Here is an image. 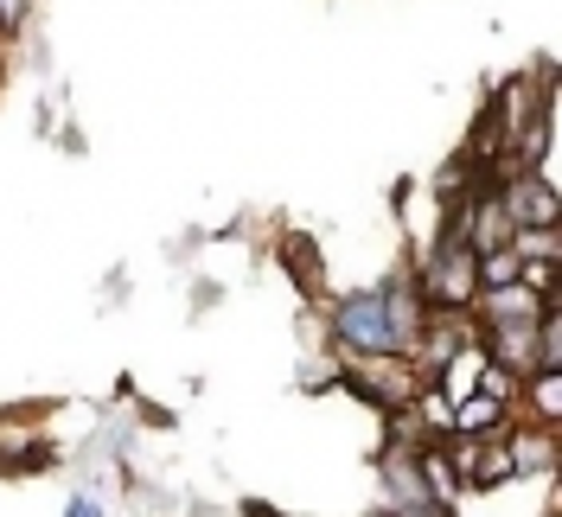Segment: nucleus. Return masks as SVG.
<instances>
[{"mask_svg": "<svg viewBox=\"0 0 562 517\" xmlns=\"http://www.w3.org/2000/svg\"><path fill=\"white\" fill-rule=\"evenodd\" d=\"M281 262H288V276L301 281V294H326V269H319V249L307 237L281 243Z\"/></svg>", "mask_w": 562, "mask_h": 517, "instance_id": "f8f14e48", "label": "nucleus"}, {"mask_svg": "<svg viewBox=\"0 0 562 517\" xmlns=\"http://www.w3.org/2000/svg\"><path fill=\"white\" fill-rule=\"evenodd\" d=\"M65 517H109V505L97 498V492H77V498L65 505Z\"/></svg>", "mask_w": 562, "mask_h": 517, "instance_id": "dca6fc26", "label": "nucleus"}, {"mask_svg": "<svg viewBox=\"0 0 562 517\" xmlns=\"http://www.w3.org/2000/svg\"><path fill=\"white\" fill-rule=\"evenodd\" d=\"M409 281H416V294L435 313H467V307H473V294H480V276H473V243L454 237V231L441 224L435 243H428V256L409 269Z\"/></svg>", "mask_w": 562, "mask_h": 517, "instance_id": "f257e3e1", "label": "nucleus"}, {"mask_svg": "<svg viewBox=\"0 0 562 517\" xmlns=\"http://www.w3.org/2000/svg\"><path fill=\"white\" fill-rule=\"evenodd\" d=\"M364 517H396V512H384V505H378V512H364Z\"/></svg>", "mask_w": 562, "mask_h": 517, "instance_id": "6ab92c4d", "label": "nucleus"}, {"mask_svg": "<svg viewBox=\"0 0 562 517\" xmlns=\"http://www.w3.org/2000/svg\"><path fill=\"white\" fill-rule=\"evenodd\" d=\"M339 383V351L326 345V351H314L307 364H301V390H333Z\"/></svg>", "mask_w": 562, "mask_h": 517, "instance_id": "4468645a", "label": "nucleus"}, {"mask_svg": "<svg viewBox=\"0 0 562 517\" xmlns=\"http://www.w3.org/2000/svg\"><path fill=\"white\" fill-rule=\"evenodd\" d=\"M0 26H7V38H20L33 26V0H0Z\"/></svg>", "mask_w": 562, "mask_h": 517, "instance_id": "2eb2a0df", "label": "nucleus"}, {"mask_svg": "<svg viewBox=\"0 0 562 517\" xmlns=\"http://www.w3.org/2000/svg\"><path fill=\"white\" fill-rule=\"evenodd\" d=\"M550 307L537 288H525V281H505V288H480L473 294V326H512V319H537V313Z\"/></svg>", "mask_w": 562, "mask_h": 517, "instance_id": "0eeeda50", "label": "nucleus"}, {"mask_svg": "<svg viewBox=\"0 0 562 517\" xmlns=\"http://www.w3.org/2000/svg\"><path fill=\"white\" fill-rule=\"evenodd\" d=\"M244 517H281V512H269V505H244Z\"/></svg>", "mask_w": 562, "mask_h": 517, "instance_id": "f3484780", "label": "nucleus"}, {"mask_svg": "<svg viewBox=\"0 0 562 517\" xmlns=\"http://www.w3.org/2000/svg\"><path fill=\"white\" fill-rule=\"evenodd\" d=\"M378 485H384V512H422V505H441L428 480H422V460L416 448H403V441H384L378 448Z\"/></svg>", "mask_w": 562, "mask_h": 517, "instance_id": "39448f33", "label": "nucleus"}, {"mask_svg": "<svg viewBox=\"0 0 562 517\" xmlns=\"http://www.w3.org/2000/svg\"><path fill=\"white\" fill-rule=\"evenodd\" d=\"M0 65H7V26H0Z\"/></svg>", "mask_w": 562, "mask_h": 517, "instance_id": "a211bd4d", "label": "nucleus"}, {"mask_svg": "<svg viewBox=\"0 0 562 517\" xmlns=\"http://www.w3.org/2000/svg\"><path fill=\"white\" fill-rule=\"evenodd\" d=\"M326 333H333L339 351H396V345H390V319H384V294H378V288H358V294H346V301H333Z\"/></svg>", "mask_w": 562, "mask_h": 517, "instance_id": "20e7f679", "label": "nucleus"}, {"mask_svg": "<svg viewBox=\"0 0 562 517\" xmlns=\"http://www.w3.org/2000/svg\"><path fill=\"white\" fill-rule=\"evenodd\" d=\"M339 351V345H333ZM339 383L351 396H364L371 409H409L422 390V371L403 358V351H339Z\"/></svg>", "mask_w": 562, "mask_h": 517, "instance_id": "f03ea898", "label": "nucleus"}, {"mask_svg": "<svg viewBox=\"0 0 562 517\" xmlns=\"http://www.w3.org/2000/svg\"><path fill=\"white\" fill-rule=\"evenodd\" d=\"M0 467H45L38 435L26 422H13V415H0Z\"/></svg>", "mask_w": 562, "mask_h": 517, "instance_id": "9b49d317", "label": "nucleus"}, {"mask_svg": "<svg viewBox=\"0 0 562 517\" xmlns=\"http://www.w3.org/2000/svg\"><path fill=\"white\" fill-rule=\"evenodd\" d=\"M480 345L498 371L530 378L537 371V319H512V326H480Z\"/></svg>", "mask_w": 562, "mask_h": 517, "instance_id": "6e6552de", "label": "nucleus"}, {"mask_svg": "<svg viewBox=\"0 0 562 517\" xmlns=\"http://www.w3.org/2000/svg\"><path fill=\"white\" fill-rule=\"evenodd\" d=\"M492 192H498V205L512 217V231H550V224H562V199H557L550 172L512 167L505 179H492Z\"/></svg>", "mask_w": 562, "mask_h": 517, "instance_id": "7ed1b4c3", "label": "nucleus"}, {"mask_svg": "<svg viewBox=\"0 0 562 517\" xmlns=\"http://www.w3.org/2000/svg\"><path fill=\"white\" fill-rule=\"evenodd\" d=\"M505 453H512V473L518 480H530V473H557V460H562V441H557V428H543V422H512L505 435Z\"/></svg>", "mask_w": 562, "mask_h": 517, "instance_id": "423d86ee", "label": "nucleus"}, {"mask_svg": "<svg viewBox=\"0 0 562 517\" xmlns=\"http://www.w3.org/2000/svg\"><path fill=\"white\" fill-rule=\"evenodd\" d=\"M480 371H486V345H480V333H473V339L460 345L441 371H435V390H441L448 403H460V396H473V390H480Z\"/></svg>", "mask_w": 562, "mask_h": 517, "instance_id": "9d476101", "label": "nucleus"}, {"mask_svg": "<svg viewBox=\"0 0 562 517\" xmlns=\"http://www.w3.org/2000/svg\"><path fill=\"white\" fill-rule=\"evenodd\" d=\"M512 422H518V409H512V403H498V396H486V390H473V396H460V403H454V435L498 441Z\"/></svg>", "mask_w": 562, "mask_h": 517, "instance_id": "1a4fd4ad", "label": "nucleus"}, {"mask_svg": "<svg viewBox=\"0 0 562 517\" xmlns=\"http://www.w3.org/2000/svg\"><path fill=\"white\" fill-rule=\"evenodd\" d=\"M505 243H512L525 262H537V256H543V262H562V224H550V231H512Z\"/></svg>", "mask_w": 562, "mask_h": 517, "instance_id": "ddd939ff", "label": "nucleus"}]
</instances>
